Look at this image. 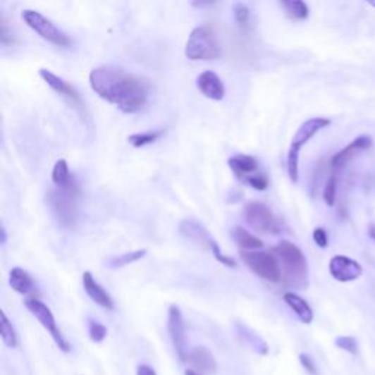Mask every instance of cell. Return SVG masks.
Wrapping results in <instances>:
<instances>
[{
    "instance_id": "30",
    "label": "cell",
    "mask_w": 375,
    "mask_h": 375,
    "mask_svg": "<svg viewBox=\"0 0 375 375\" xmlns=\"http://www.w3.org/2000/svg\"><path fill=\"white\" fill-rule=\"evenodd\" d=\"M233 13H235V20L240 27H245L250 23V18H251V11L247 5L243 4H236L233 6Z\"/></svg>"
},
{
    "instance_id": "24",
    "label": "cell",
    "mask_w": 375,
    "mask_h": 375,
    "mask_svg": "<svg viewBox=\"0 0 375 375\" xmlns=\"http://www.w3.org/2000/svg\"><path fill=\"white\" fill-rule=\"evenodd\" d=\"M51 180L56 185V188H66L73 182V178L69 172L66 160H58L54 163L53 172H51Z\"/></svg>"
},
{
    "instance_id": "3",
    "label": "cell",
    "mask_w": 375,
    "mask_h": 375,
    "mask_svg": "<svg viewBox=\"0 0 375 375\" xmlns=\"http://www.w3.org/2000/svg\"><path fill=\"white\" fill-rule=\"evenodd\" d=\"M331 125V121L327 118H311L305 121L299 129L296 130V134L292 138L289 153H288V175L289 179L296 183L299 179V154H301L302 147L314 138L320 130L326 129L327 126Z\"/></svg>"
},
{
    "instance_id": "22",
    "label": "cell",
    "mask_w": 375,
    "mask_h": 375,
    "mask_svg": "<svg viewBox=\"0 0 375 375\" xmlns=\"http://www.w3.org/2000/svg\"><path fill=\"white\" fill-rule=\"evenodd\" d=\"M232 239L242 251H257L264 247V243H262L261 239H258L257 236H254L247 229H243L240 226L232 229Z\"/></svg>"
},
{
    "instance_id": "11",
    "label": "cell",
    "mask_w": 375,
    "mask_h": 375,
    "mask_svg": "<svg viewBox=\"0 0 375 375\" xmlns=\"http://www.w3.org/2000/svg\"><path fill=\"white\" fill-rule=\"evenodd\" d=\"M40 77L44 80V82L51 88L54 90L58 94H61V96L63 99L68 100V103L75 109L78 110V113L84 115L85 113V109H84V103L82 100L80 99L77 90H75L68 81H65L63 78L58 77V75L50 72L49 69H44L42 68L40 69Z\"/></svg>"
},
{
    "instance_id": "27",
    "label": "cell",
    "mask_w": 375,
    "mask_h": 375,
    "mask_svg": "<svg viewBox=\"0 0 375 375\" xmlns=\"http://www.w3.org/2000/svg\"><path fill=\"white\" fill-rule=\"evenodd\" d=\"M147 255L145 250H138V251H133V252H126L121 257H116L110 261V267L113 269H121L125 267L128 264H133L135 261H140L141 258H144Z\"/></svg>"
},
{
    "instance_id": "35",
    "label": "cell",
    "mask_w": 375,
    "mask_h": 375,
    "mask_svg": "<svg viewBox=\"0 0 375 375\" xmlns=\"http://www.w3.org/2000/svg\"><path fill=\"white\" fill-rule=\"evenodd\" d=\"M137 375H157V374H156V371L152 367H149V365L141 364L137 368Z\"/></svg>"
},
{
    "instance_id": "28",
    "label": "cell",
    "mask_w": 375,
    "mask_h": 375,
    "mask_svg": "<svg viewBox=\"0 0 375 375\" xmlns=\"http://www.w3.org/2000/svg\"><path fill=\"white\" fill-rule=\"evenodd\" d=\"M336 346L342 349V350H346L348 353L350 355H358V340L355 339V337L352 336H340L336 339Z\"/></svg>"
},
{
    "instance_id": "5",
    "label": "cell",
    "mask_w": 375,
    "mask_h": 375,
    "mask_svg": "<svg viewBox=\"0 0 375 375\" xmlns=\"http://www.w3.org/2000/svg\"><path fill=\"white\" fill-rule=\"evenodd\" d=\"M221 54L217 37L209 27L201 25L191 31L185 46V56L190 61H214Z\"/></svg>"
},
{
    "instance_id": "6",
    "label": "cell",
    "mask_w": 375,
    "mask_h": 375,
    "mask_svg": "<svg viewBox=\"0 0 375 375\" xmlns=\"http://www.w3.org/2000/svg\"><path fill=\"white\" fill-rule=\"evenodd\" d=\"M23 20L24 23L34 31L39 34L43 40L62 47V49H68L70 47V39L69 37L59 28L53 24V21H50L49 18H46L43 13L37 12L34 9H25L23 11Z\"/></svg>"
},
{
    "instance_id": "31",
    "label": "cell",
    "mask_w": 375,
    "mask_h": 375,
    "mask_svg": "<svg viewBox=\"0 0 375 375\" xmlns=\"http://www.w3.org/2000/svg\"><path fill=\"white\" fill-rule=\"evenodd\" d=\"M336 192H337V179L336 176H330V179L327 180L326 183V188H324V201L327 205H330V207H333L334 205V201H336Z\"/></svg>"
},
{
    "instance_id": "18",
    "label": "cell",
    "mask_w": 375,
    "mask_h": 375,
    "mask_svg": "<svg viewBox=\"0 0 375 375\" xmlns=\"http://www.w3.org/2000/svg\"><path fill=\"white\" fill-rule=\"evenodd\" d=\"M179 232L188 238L190 240L198 243V245L201 247H205V248H209V251L211 252L213 247L216 245V240L211 238V235L205 230L199 223L194 221V220H183L180 223V226H179Z\"/></svg>"
},
{
    "instance_id": "17",
    "label": "cell",
    "mask_w": 375,
    "mask_h": 375,
    "mask_svg": "<svg viewBox=\"0 0 375 375\" xmlns=\"http://www.w3.org/2000/svg\"><path fill=\"white\" fill-rule=\"evenodd\" d=\"M82 285L85 289V293L90 296L91 301L96 302L99 307L106 309H115V302L111 296L107 293V290L97 283V280L90 271H85L82 274Z\"/></svg>"
},
{
    "instance_id": "1",
    "label": "cell",
    "mask_w": 375,
    "mask_h": 375,
    "mask_svg": "<svg viewBox=\"0 0 375 375\" xmlns=\"http://www.w3.org/2000/svg\"><path fill=\"white\" fill-rule=\"evenodd\" d=\"M92 91L126 115L141 111L148 103V85L122 68L99 66L90 72Z\"/></svg>"
},
{
    "instance_id": "33",
    "label": "cell",
    "mask_w": 375,
    "mask_h": 375,
    "mask_svg": "<svg viewBox=\"0 0 375 375\" xmlns=\"http://www.w3.org/2000/svg\"><path fill=\"white\" fill-rule=\"evenodd\" d=\"M312 238H314V242L316 243L320 248H327L328 245V236H327V232L323 229V228H316L312 233Z\"/></svg>"
},
{
    "instance_id": "36",
    "label": "cell",
    "mask_w": 375,
    "mask_h": 375,
    "mask_svg": "<svg viewBox=\"0 0 375 375\" xmlns=\"http://www.w3.org/2000/svg\"><path fill=\"white\" fill-rule=\"evenodd\" d=\"M6 238H8L6 229H5V226H2V239H0V243H2V245H5L6 243Z\"/></svg>"
},
{
    "instance_id": "16",
    "label": "cell",
    "mask_w": 375,
    "mask_h": 375,
    "mask_svg": "<svg viewBox=\"0 0 375 375\" xmlns=\"http://www.w3.org/2000/svg\"><path fill=\"white\" fill-rule=\"evenodd\" d=\"M229 167L232 168V172L235 176L243 182L248 183V180L259 173V163L255 157L252 156H245V154H236L229 159Z\"/></svg>"
},
{
    "instance_id": "25",
    "label": "cell",
    "mask_w": 375,
    "mask_h": 375,
    "mask_svg": "<svg viewBox=\"0 0 375 375\" xmlns=\"http://www.w3.org/2000/svg\"><path fill=\"white\" fill-rule=\"evenodd\" d=\"M0 334H2V340H4L5 346H8L11 349L18 346L16 331H15L12 323L9 321V318L5 314V311L0 312Z\"/></svg>"
},
{
    "instance_id": "10",
    "label": "cell",
    "mask_w": 375,
    "mask_h": 375,
    "mask_svg": "<svg viewBox=\"0 0 375 375\" xmlns=\"http://www.w3.org/2000/svg\"><path fill=\"white\" fill-rule=\"evenodd\" d=\"M167 331H168V336H171V340L173 343L178 358L182 362H188V355H190V352H188L186 327H185L182 311L176 305H172L171 308H168Z\"/></svg>"
},
{
    "instance_id": "38",
    "label": "cell",
    "mask_w": 375,
    "mask_h": 375,
    "mask_svg": "<svg viewBox=\"0 0 375 375\" xmlns=\"http://www.w3.org/2000/svg\"><path fill=\"white\" fill-rule=\"evenodd\" d=\"M369 236H371L372 239H375V226H372V228L369 229Z\"/></svg>"
},
{
    "instance_id": "2",
    "label": "cell",
    "mask_w": 375,
    "mask_h": 375,
    "mask_svg": "<svg viewBox=\"0 0 375 375\" xmlns=\"http://www.w3.org/2000/svg\"><path fill=\"white\" fill-rule=\"evenodd\" d=\"M271 252L278 258L281 281L295 289H307L308 261L302 250L289 240H281Z\"/></svg>"
},
{
    "instance_id": "4",
    "label": "cell",
    "mask_w": 375,
    "mask_h": 375,
    "mask_svg": "<svg viewBox=\"0 0 375 375\" xmlns=\"http://www.w3.org/2000/svg\"><path fill=\"white\" fill-rule=\"evenodd\" d=\"M78 186L75 180L66 188H56L47 195L53 217L62 228H70L77 221Z\"/></svg>"
},
{
    "instance_id": "13",
    "label": "cell",
    "mask_w": 375,
    "mask_h": 375,
    "mask_svg": "<svg viewBox=\"0 0 375 375\" xmlns=\"http://www.w3.org/2000/svg\"><path fill=\"white\" fill-rule=\"evenodd\" d=\"M197 87L201 91L202 96L216 102L223 100L224 94H226V88H224L223 81L213 70H205L199 73L197 78Z\"/></svg>"
},
{
    "instance_id": "32",
    "label": "cell",
    "mask_w": 375,
    "mask_h": 375,
    "mask_svg": "<svg viewBox=\"0 0 375 375\" xmlns=\"http://www.w3.org/2000/svg\"><path fill=\"white\" fill-rule=\"evenodd\" d=\"M269 178H267V175L264 173V172H259V173H257L255 176H252L250 180H248V183L247 185H250L251 188H252V190H255V191H266L267 190V188H269Z\"/></svg>"
},
{
    "instance_id": "19",
    "label": "cell",
    "mask_w": 375,
    "mask_h": 375,
    "mask_svg": "<svg viewBox=\"0 0 375 375\" xmlns=\"http://www.w3.org/2000/svg\"><path fill=\"white\" fill-rule=\"evenodd\" d=\"M283 301L289 305V308L297 315L299 320H301L304 324H311L314 320V312L309 304L305 301L304 297H301L296 293H285L283 295Z\"/></svg>"
},
{
    "instance_id": "9",
    "label": "cell",
    "mask_w": 375,
    "mask_h": 375,
    "mask_svg": "<svg viewBox=\"0 0 375 375\" xmlns=\"http://www.w3.org/2000/svg\"><path fill=\"white\" fill-rule=\"evenodd\" d=\"M25 307L37 318V320H39V323L49 331V334L51 336V339L54 340L56 346H58L63 353H68L70 350V345L66 340V337L62 334L58 324H56L54 315L50 311V308L37 297L27 299Z\"/></svg>"
},
{
    "instance_id": "14",
    "label": "cell",
    "mask_w": 375,
    "mask_h": 375,
    "mask_svg": "<svg viewBox=\"0 0 375 375\" xmlns=\"http://www.w3.org/2000/svg\"><path fill=\"white\" fill-rule=\"evenodd\" d=\"M371 145H372V138L368 135H361L358 138H355L348 147H345L336 156H333L331 167L334 168V171H339V168L346 166L353 157L365 152V149L371 148Z\"/></svg>"
},
{
    "instance_id": "8",
    "label": "cell",
    "mask_w": 375,
    "mask_h": 375,
    "mask_svg": "<svg viewBox=\"0 0 375 375\" xmlns=\"http://www.w3.org/2000/svg\"><path fill=\"white\" fill-rule=\"evenodd\" d=\"M248 226L262 235H278L281 230L280 221L270 207L262 202H248L243 209Z\"/></svg>"
},
{
    "instance_id": "20",
    "label": "cell",
    "mask_w": 375,
    "mask_h": 375,
    "mask_svg": "<svg viewBox=\"0 0 375 375\" xmlns=\"http://www.w3.org/2000/svg\"><path fill=\"white\" fill-rule=\"evenodd\" d=\"M236 328H238L239 339L248 348H251L255 353L262 355V356H266L269 353V345L262 340L254 330H251L250 327L243 326V324H238Z\"/></svg>"
},
{
    "instance_id": "7",
    "label": "cell",
    "mask_w": 375,
    "mask_h": 375,
    "mask_svg": "<svg viewBox=\"0 0 375 375\" xmlns=\"http://www.w3.org/2000/svg\"><path fill=\"white\" fill-rule=\"evenodd\" d=\"M240 258L255 276L271 281V283H278L281 280L280 262L273 252L240 251Z\"/></svg>"
},
{
    "instance_id": "37",
    "label": "cell",
    "mask_w": 375,
    "mask_h": 375,
    "mask_svg": "<svg viewBox=\"0 0 375 375\" xmlns=\"http://www.w3.org/2000/svg\"><path fill=\"white\" fill-rule=\"evenodd\" d=\"M185 375H199V374H197V372L192 371V369H186V371H185Z\"/></svg>"
},
{
    "instance_id": "23",
    "label": "cell",
    "mask_w": 375,
    "mask_h": 375,
    "mask_svg": "<svg viewBox=\"0 0 375 375\" xmlns=\"http://www.w3.org/2000/svg\"><path fill=\"white\" fill-rule=\"evenodd\" d=\"M290 20L302 21L309 16V8L302 0H283L280 4Z\"/></svg>"
},
{
    "instance_id": "34",
    "label": "cell",
    "mask_w": 375,
    "mask_h": 375,
    "mask_svg": "<svg viewBox=\"0 0 375 375\" xmlns=\"http://www.w3.org/2000/svg\"><path fill=\"white\" fill-rule=\"evenodd\" d=\"M299 362H301V365L311 374V375H316V367L312 361V358L307 353H301L299 355Z\"/></svg>"
},
{
    "instance_id": "29",
    "label": "cell",
    "mask_w": 375,
    "mask_h": 375,
    "mask_svg": "<svg viewBox=\"0 0 375 375\" xmlns=\"http://www.w3.org/2000/svg\"><path fill=\"white\" fill-rule=\"evenodd\" d=\"M88 333H90V339L94 343H102L107 336V328H106V326H103L99 321H90Z\"/></svg>"
},
{
    "instance_id": "21",
    "label": "cell",
    "mask_w": 375,
    "mask_h": 375,
    "mask_svg": "<svg viewBox=\"0 0 375 375\" xmlns=\"http://www.w3.org/2000/svg\"><path fill=\"white\" fill-rule=\"evenodd\" d=\"M9 285L20 295H30L34 290V281L31 276L21 267H13L9 273Z\"/></svg>"
},
{
    "instance_id": "26",
    "label": "cell",
    "mask_w": 375,
    "mask_h": 375,
    "mask_svg": "<svg viewBox=\"0 0 375 375\" xmlns=\"http://www.w3.org/2000/svg\"><path fill=\"white\" fill-rule=\"evenodd\" d=\"M161 135H163V130H149V133H141V134L129 135L128 141L133 147L140 148V147L154 144L156 141H159L161 138Z\"/></svg>"
},
{
    "instance_id": "12",
    "label": "cell",
    "mask_w": 375,
    "mask_h": 375,
    "mask_svg": "<svg viewBox=\"0 0 375 375\" xmlns=\"http://www.w3.org/2000/svg\"><path fill=\"white\" fill-rule=\"evenodd\" d=\"M328 270L331 277L340 281V283H349V281L359 278L364 273V269L359 262L346 255H334L330 259Z\"/></svg>"
},
{
    "instance_id": "15",
    "label": "cell",
    "mask_w": 375,
    "mask_h": 375,
    "mask_svg": "<svg viewBox=\"0 0 375 375\" xmlns=\"http://www.w3.org/2000/svg\"><path fill=\"white\" fill-rule=\"evenodd\" d=\"M188 362L191 364L192 371L199 375H213L217 369V362L213 353L205 346L194 348L188 355Z\"/></svg>"
}]
</instances>
